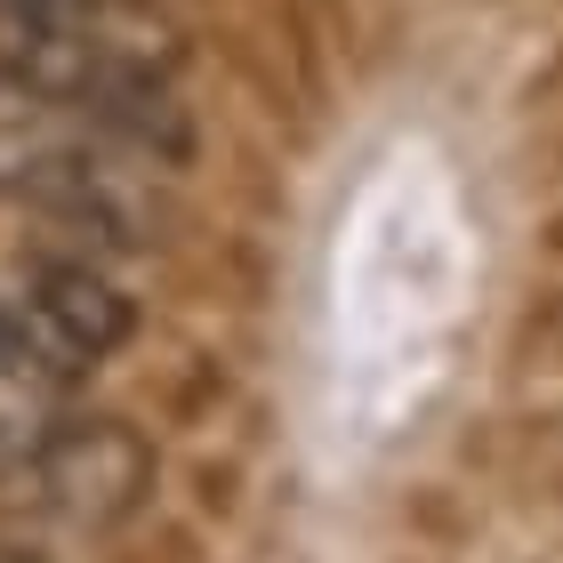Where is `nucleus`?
Returning <instances> with one entry per match:
<instances>
[{
  "mask_svg": "<svg viewBox=\"0 0 563 563\" xmlns=\"http://www.w3.org/2000/svg\"><path fill=\"white\" fill-rule=\"evenodd\" d=\"M9 322H16V339L33 346V363L57 371V378L106 363V354L130 339V306H121L89 266H41L33 290L9 306Z\"/></svg>",
  "mask_w": 563,
  "mask_h": 563,
  "instance_id": "f257e3e1",
  "label": "nucleus"
},
{
  "mask_svg": "<svg viewBox=\"0 0 563 563\" xmlns=\"http://www.w3.org/2000/svg\"><path fill=\"white\" fill-rule=\"evenodd\" d=\"M57 387L65 378L33 363V346L16 339L9 306H0V475L41 467V451L57 443V427H65L57 419Z\"/></svg>",
  "mask_w": 563,
  "mask_h": 563,
  "instance_id": "f03ea898",
  "label": "nucleus"
},
{
  "mask_svg": "<svg viewBox=\"0 0 563 563\" xmlns=\"http://www.w3.org/2000/svg\"><path fill=\"white\" fill-rule=\"evenodd\" d=\"M73 153V97L0 73V194L57 177Z\"/></svg>",
  "mask_w": 563,
  "mask_h": 563,
  "instance_id": "7ed1b4c3",
  "label": "nucleus"
},
{
  "mask_svg": "<svg viewBox=\"0 0 563 563\" xmlns=\"http://www.w3.org/2000/svg\"><path fill=\"white\" fill-rule=\"evenodd\" d=\"M0 563H16V555H0Z\"/></svg>",
  "mask_w": 563,
  "mask_h": 563,
  "instance_id": "20e7f679",
  "label": "nucleus"
}]
</instances>
